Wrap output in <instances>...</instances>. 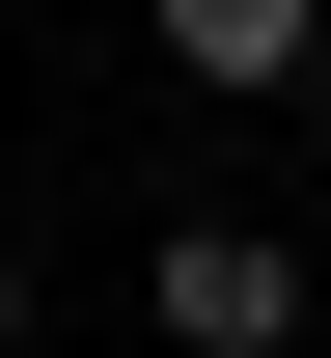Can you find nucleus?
Returning <instances> with one entry per match:
<instances>
[{
	"mask_svg": "<svg viewBox=\"0 0 331 358\" xmlns=\"http://www.w3.org/2000/svg\"><path fill=\"white\" fill-rule=\"evenodd\" d=\"M166 331H193V358H276V331H304L276 221H166Z\"/></svg>",
	"mask_w": 331,
	"mask_h": 358,
	"instance_id": "1",
	"label": "nucleus"
},
{
	"mask_svg": "<svg viewBox=\"0 0 331 358\" xmlns=\"http://www.w3.org/2000/svg\"><path fill=\"white\" fill-rule=\"evenodd\" d=\"M331 55V0H166V83H221V110H276Z\"/></svg>",
	"mask_w": 331,
	"mask_h": 358,
	"instance_id": "2",
	"label": "nucleus"
},
{
	"mask_svg": "<svg viewBox=\"0 0 331 358\" xmlns=\"http://www.w3.org/2000/svg\"><path fill=\"white\" fill-rule=\"evenodd\" d=\"M0 358H28V275H0Z\"/></svg>",
	"mask_w": 331,
	"mask_h": 358,
	"instance_id": "3",
	"label": "nucleus"
}]
</instances>
